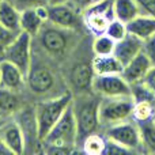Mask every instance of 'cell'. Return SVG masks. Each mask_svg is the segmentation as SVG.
Listing matches in <instances>:
<instances>
[{
  "label": "cell",
  "mask_w": 155,
  "mask_h": 155,
  "mask_svg": "<svg viewBox=\"0 0 155 155\" xmlns=\"http://www.w3.org/2000/svg\"><path fill=\"white\" fill-rule=\"evenodd\" d=\"M79 33L80 31L78 30L64 29L46 21L44 22L40 33L33 37L37 40L38 46H33L31 42V49L52 63L60 61L72 53L74 49L78 46Z\"/></svg>",
  "instance_id": "cell-1"
},
{
  "label": "cell",
  "mask_w": 155,
  "mask_h": 155,
  "mask_svg": "<svg viewBox=\"0 0 155 155\" xmlns=\"http://www.w3.org/2000/svg\"><path fill=\"white\" fill-rule=\"evenodd\" d=\"M101 97L93 90L72 94V109L76 120V147H80L83 140L101 128L99 121Z\"/></svg>",
  "instance_id": "cell-2"
},
{
  "label": "cell",
  "mask_w": 155,
  "mask_h": 155,
  "mask_svg": "<svg viewBox=\"0 0 155 155\" xmlns=\"http://www.w3.org/2000/svg\"><path fill=\"white\" fill-rule=\"evenodd\" d=\"M76 120L72 102L65 109L53 128L42 140V154L67 155L75 153L76 147Z\"/></svg>",
  "instance_id": "cell-3"
},
{
  "label": "cell",
  "mask_w": 155,
  "mask_h": 155,
  "mask_svg": "<svg viewBox=\"0 0 155 155\" xmlns=\"http://www.w3.org/2000/svg\"><path fill=\"white\" fill-rule=\"evenodd\" d=\"M31 63H30L29 72L26 75V87L35 97H41L42 99L52 98V97L60 95L56 93L59 86V76H57L54 68L48 59L42 57L40 53L31 49Z\"/></svg>",
  "instance_id": "cell-4"
},
{
  "label": "cell",
  "mask_w": 155,
  "mask_h": 155,
  "mask_svg": "<svg viewBox=\"0 0 155 155\" xmlns=\"http://www.w3.org/2000/svg\"><path fill=\"white\" fill-rule=\"evenodd\" d=\"M71 102H72V93L65 91L57 97L40 99L37 104H34L38 125V136H40L41 142L49 134V131L53 128L54 124L59 121V118L71 105Z\"/></svg>",
  "instance_id": "cell-5"
},
{
  "label": "cell",
  "mask_w": 155,
  "mask_h": 155,
  "mask_svg": "<svg viewBox=\"0 0 155 155\" xmlns=\"http://www.w3.org/2000/svg\"><path fill=\"white\" fill-rule=\"evenodd\" d=\"M132 97H114V98H101L99 104V121L101 127L107 128L110 125L131 120L134 110Z\"/></svg>",
  "instance_id": "cell-6"
},
{
  "label": "cell",
  "mask_w": 155,
  "mask_h": 155,
  "mask_svg": "<svg viewBox=\"0 0 155 155\" xmlns=\"http://www.w3.org/2000/svg\"><path fill=\"white\" fill-rule=\"evenodd\" d=\"M25 139V154L42 153V142L38 136V125L34 105H23L14 114Z\"/></svg>",
  "instance_id": "cell-7"
},
{
  "label": "cell",
  "mask_w": 155,
  "mask_h": 155,
  "mask_svg": "<svg viewBox=\"0 0 155 155\" xmlns=\"http://www.w3.org/2000/svg\"><path fill=\"white\" fill-rule=\"evenodd\" d=\"M112 19H114L113 0H97L83 12L84 27L94 37L105 34Z\"/></svg>",
  "instance_id": "cell-8"
},
{
  "label": "cell",
  "mask_w": 155,
  "mask_h": 155,
  "mask_svg": "<svg viewBox=\"0 0 155 155\" xmlns=\"http://www.w3.org/2000/svg\"><path fill=\"white\" fill-rule=\"evenodd\" d=\"M31 35L21 30L15 40L5 48L2 60H7V61L15 64L26 76L29 72L30 63H31Z\"/></svg>",
  "instance_id": "cell-9"
},
{
  "label": "cell",
  "mask_w": 155,
  "mask_h": 155,
  "mask_svg": "<svg viewBox=\"0 0 155 155\" xmlns=\"http://www.w3.org/2000/svg\"><path fill=\"white\" fill-rule=\"evenodd\" d=\"M93 91L101 98L132 97L131 84L124 79L121 74L95 75L93 80Z\"/></svg>",
  "instance_id": "cell-10"
},
{
  "label": "cell",
  "mask_w": 155,
  "mask_h": 155,
  "mask_svg": "<svg viewBox=\"0 0 155 155\" xmlns=\"http://www.w3.org/2000/svg\"><path fill=\"white\" fill-rule=\"evenodd\" d=\"M105 136L124 147L129 148L131 151L142 148V140H140L139 128L134 120L123 121V123L114 124L106 128Z\"/></svg>",
  "instance_id": "cell-11"
},
{
  "label": "cell",
  "mask_w": 155,
  "mask_h": 155,
  "mask_svg": "<svg viewBox=\"0 0 155 155\" xmlns=\"http://www.w3.org/2000/svg\"><path fill=\"white\" fill-rule=\"evenodd\" d=\"M95 72L93 70V59L91 60H76L68 70L67 82L72 88L71 93H84L93 90V80Z\"/></svg>",
  "instance_id": "cell-12"
},
{
  "label": "cell",
  "mask_w": 155,
  "mask_h": 155,
  "mask_svg": "<svg viewBox=\"0 0 155 155\" xmlns=\"http://www.w3.org/2000/svg\"><path fill=\"white\" fill-rule=\"evenodd\" d=\"M48 21L51 23L56 25V26L78 30V31H80L84 27L83 15L80 12H78L68 3L48 5Z\"/></svg>",
  "instance_id": "cell-13"
},
{
  "label": "cell",
  "mask_w": 155,
  "mask_h": 155,
  "mask_svg": "<svg viewBox=\"0 0 155 155\" xmlns=\"http://www.w3.org/2000/svg\"><path fill=\"white\" fill-rule=\"evenodd\" d=\"M0 140L14 153V155L25 154V139L14 116L4 117L0 121Z\"/></svg>",
  "instance_id": "cell-14"
},
{
  "label": "cell",
  "mask_w": 155,
  "mask_h": 155,
  "mask_svg": "<svg viewBox=\"0 0 155 155\" xmlns=\"http://www.w3.org/2000/svg\"><path fill=\"white\" fill-rule=\"evenodd\" d=\"M151 67H153V65H151L148 57L146 56L142 51L139 54H136L128 64L124 65L121 75H123V78L129 84H135V83L143 82V79L147 75V72L150 71Z\"/></svg>",
  "instance_id": "cell-15"
},
{
  "label": "cell",
  "mask_w": 155,
  "mask_h": 155,
  "mask_svg": "<svg viewBox=\"0 0 155 155\" xmlns=\"http://www.w3.org/2000/svg\"><path fill=\"white\" fill-rule=\"evenodd\" d=\"M26 84V76L15 64L0 60V87L19 91Z\"/></svg>",
  "instance_id": "cell-16"
},
{
  "label": "cell",
  "mask_w": 155,
  "mask_h": 155,
  "mask_svg": "<svg viewBox=\"0 0 155 155\" xmlns=\"http://www.w3.org/2000/svg\"><path fill=\"white\" fill-rule=\"evenodd\" d=\"M142 49H143V41L140 40L139 37H136V35L128 33L123 40L116 42L113 54L120 60L121 64L125 65V64H128L136 54H139L140 52H142Z\"/></svg>",
  "instance_id": "cell-17"
},
{
  "label": "cell",
  "mask_w": 155,
  "mask_h": 155,
  "mask_svg": "<svg viewBox=\"0 0 155 155\" xmlns=\"http://www.w3.org/2000/svg\"><path fill=\"white\" fill-rule=\"evenodd\" d=\"M127 30L128 33L139 37L142 41L147 40L155 34V16L140 14L127 23Z\"/></svg>",
  "instance_id": "cell-18"
},
{
  "label": "cell",
  "mask_w": 155,
  "mask_h": 155,
  "mask_svg": "<svg viewBox=\"0 0 155 155\" xmlns=\"http://www.w3.org/2000/svg\"><path fill=\"white\" fill-rule=\"evenodd\" d=\"M124 65L114 54L107 56H93V70L95 75H110V74H121Z\"/></svg>",
  "instance_id": "cell-19"
},
{
  "label": "cell",
  "mask_w": 155,
  "mask_h": 155,
  "mask_svg": "<svg viewBox=\"0 0 155 155\" xmlns=\"http://www.w3.org/2000/svg\"><path fill=\"white\" fill-rule=\"evenodd\" d=\"M113 14L118 21L128 23L142 14L136 0H113Z\"/></svg>",
  "instance_id": "cell-20"
},
{
  "label": "cell",
  "mask_w": 155,
  "mask_h": 155,
  "mask_svg": "<svg viewBox=\"0 0 155 155\" xmlns=\"http://www.w3.org/2000/svg\"><path fill=\"white\" fill-rule=\"evenodd\" d=\"M0 25L12 31H21V11L5 0L0 2Z\"/></svg>",
  "instance_id": "cell-21"
},
{
  "label": "cell",
  "mask_w": 155,
  "mask_h": 155,
  "mask_svg": "<svg viewBox=\"0 0 155 155\" xmlns=\"http://www.w3.org/2000/svg\"><path fill=\"white\" fill-rule=\"evenodd\" d=\"M22 106L18 91L8 90L0 87V114L3 117H10L16 113V110Z\"/></svg>",
  "instance_id": "cell-22"
},
{
  "label": "cell",
  "mask_w": 155,
  "mask_h": 155,
  "mask_svg": "<svg viewBox=\"0 0 155 155\" xmlns=\"http://www.w3.org/2000/svg\"><path fill=\"white\" fill-rule=\"evenodd\" d=\"M44 22L46 21L38 15L35 8H26L21 11V30L29 33L31 37H35L40 33Z\"/></svg>",
  "instance_id": "cell-23"
},
{
  "label": "cell",
  "mask_w": 155,
  "mask_h": 155,
  "mask_svg": "<svg viewBox=\"0 0 155 155\" xmlns=\"http://www.w3.org/2000/svg\"><path fill=\"white\" fill-rule=\"evenodd\" d=\"M139 128L140 140H142V148L146 153L155 154V121L154 118L146 121L136 123Z\"/></svg>",
  "instance_id": "cell-24"
},
{
  "label": "cell",
  "mask_w": 155,
  "mask_h": 155,
  "mask_svg": "<svg viewBox=\"0 0 155 155\" xmlns=\"http://www.w3.org/2000/svg\"><path fill=\"white\" fill-rule=\"evenodd\" d=\"M105 146H106V136L95 132V134L88 135V136L83 140L80 147H82L83 153H86V154L99 155V154H104Z\"/></svg>",
  "instance_id": "cell-25"
},
{
  "label": "cell",
  "mask_w": 155,
  "mask_h": 155,
  "mask_svg": "<svg viewBox=\"0 0 155 155\" xmlns=\"http://www.w3.org/2000/svg\"><path fill=\"white\" fill-rule=\"evenodd\" d=\"M114 46L116 41L105 33V34L94 37L93 44H91V51L94 56H107V54H113Z\"/></svg>",
  "instance_id": "cell-26"
},
{
  "label": "cell",
  "mask_w": 155,
  "mask_h": 155,
  "mask_svg": "<svg viewBox=\"0 0 155 155\" xmlns=\"http://www.w3.org/2000/svg\"><path fill=\"white\" fill-rule=\"evenodd\" d=\"M154 116H155V104L148 101L135 102L134 110H132V120L135 123L151 120V118H154Z\"/></svg>",
  "instance_id": "cell-27"
},
{
  "label": "cell",
  "mask_w": 155,
  "mask_h": 155,
  "mask_svg": "<svg viewBox=\"0 0 155 155\" xmlns=\"http://www.w3.org/2000/svg\"><path fill=\"white\" fill-rule=\"evenodd\" d=\"M106 34L109 35L110 38H113V40L117 42V41L123 40L124 37H125L127 34H128V30H127V23H124V22L118 21V19H112L109 23V26H107V30H106Z\"/></svg>",
  "instance_id": "cell-28"
},
{
  "label": "cell",
  "mask_w": 155,
  "mask_h": 155,
  "mask_svg": "<svg viewBox=\"0 0 155 155\" xmlns=\"http://www.w3.org/2000/svg\"><path fill=\"white\" fill-rule=\"evenodd\" d=\"M18 33L19 31H12V30L4 27L3 25H0V60H2L5 48L15 40L16 35H18Z\"/></svg>",
  "instance_id": "cell-29"
},
{
  "label": "cell",
  "mask_w": 155,
  "mask_h": 155,
  "mask_svg": "<svg viewBox=\"0 0 155 155\" xmlns=\"http://www.w3.org/2000/svg\"><path fill=\"white\" fill-rule=\"evenodd\" d=\"M12 4L16 10L23 11L26 8H35L40 5H48V0H5Z\"/></svg>",
  "instance_id": "cell-30"
},
{
  "label": "cell",
  "mask_w": 155,
  "mask_h": 155,
  "mask_svg": "<svg viewBox=\"0 0 155 155\" xmlns=\"http://www.w3.org/2000/svg\"><path fill=\"white\" fill-rule=\"evenodd\" d=\"M129 153H132L129 148L124 147V146L118 144V143L113 142V140H110V139H107V137H106V146H105L104 154L116 155V154H129Z\"/></svg>",
  "instance_id": "cell-31"
},
{
  "label": "cell",
  "mask_w": 155,
  "mask_h": 155,
  "mask_svg": "<svg viewBox=\"0 0 155 155\" xmlns=\"http://www.w3.org/2000/svg\"><path fill=\"white\" fill-rule=\"evenodd\" d=\"M143 53L148 57L151 65H155V34L143 41Z\"/></svg>",
  "instance_id": "cell-32"
},
{
  "label": "cell",
  "mask_w": 155,
  "mask_h": 155,
  "mask_svg": "<svg viewBox=\"0 0 155 155\" xmlns=\"http://www.w3.org/2000/svg\"><path fill=\"white\" fill-rule=\"evenodd\" d=\"M95 2L97 0H68L67 3L70 5H72L78 12H80L83 15V12H84L91 4H94Z\"/></svg>",
  "instance_id": "cell-33"
},
{
  "label": "cell",
  "mask_w": 155,
  "mask_h": 155,
  "mask_svg": "<svg viewBox=\"0 0 155 155\" xmlns=\"http://www.w3.org/2000/svg\"><path fill=\"white\" fill-rule=\"evenodd\" d=\"M139 4L142 14L155 16V0H136Z\"/></svg>",
  "instance_id": "cell-34"
},
{
  "label": "cell",
  "mask_w": 155,
  "mask_h": 155,
  "mask_svg": "<svg viewBox=\"0 0 155 155\" xmlns=\"http://www.w3.org/2000/svg\"><path fill=\"white\" fill-rule=\"evenodd\" d=\"M143 83L155 94V65H153V67L150 68V71H148L147 75L143 79Z\"/></svg>",
  "instance_id": "cell-35"
},
{
  "label": "cell",
  "mask_w": 155,
  "mask_h": 155,
  "mask_svg": "<svg viewBox=\"0 0 155 155\" xmlns=\"http://www.w3.org/2000/svg\"><path fill=\"white\" fill-rule=\"evenodd\" d=\"M0 155H14V153L0 140Z\"/></svg>",
  "instance_id": "cell-36"
},
{
  "label": "cell",
  "mask_w": 155,
  "mask_h": 155,
  "mask_svg": "<svg viewBox=\"0 0 155 155\" xmlns=\"http://www.w3.org/2000/svg\"><path fill=\"white\" fill-rule=\"evenodd\" d=\"M68 0H48V5H54V4H63L67 3Z\"/></svg>",
  "instance_id": "cell-37"
},
{
  "label": "cell",
  "mask_w": 155,
  "mask_h": 155,
  "mask_svg": "<svg viewBox=\"0 0 155 155\" xmlns=\"http://www.w3.org/2000/svg\"><path fill=\"white\" fill-rule=\"evenodd\" d=\"M3 118H4V117H3V116H2V114H0V121H2V120H3Z\"/></svg>",
  "instance_id": "cell-38"
},
{
  "label": "cell",
  "mask_w": 155,
  "mask_h": 155,
  "mask_svg": "<svg viewBox=\"0 0 155 155\" xmlns=\"http://www.w3.org/2000/svg\"><path fill=\"white\" fill-rule=\"evenodd\" d=\"M154 121H155V116H154Z\"/></svg>",
  "instance_id": "cell-39"
},
{
  "label": "cell",
  "mask_w": 155,
  "mask_h": 155,
  "mask_svg": "<svg viewBox=\"0 0 155 155\" xmlns=\"http://www.w3.org/2000/svg\"><path fill=\"white\" fill-rule=\"evenodd\" d=\"M0 2H2V0H0Z\"/></svg>",
  "instance_id": "cell-40"
}]
</instances>
